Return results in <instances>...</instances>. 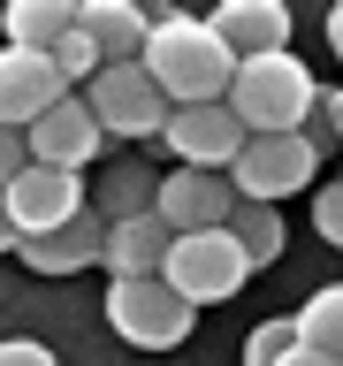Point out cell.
I'll return each mask as SVG.
<instances>
[{
    "label": "cell",
    "mask_w": 343,
    "mask_h": 366,
    "mask_svg": "<svg viewBox=\"0 0 343 366\" xmlns=\"http://www.w3.org/2000/svg\"><path fill=\"white\" fill-rule=\"evenodd\" d=\"M145 69L153 84L176 99V107H214L237 84V54L222 46V31L199 16H153V39H145Z\"/></svg>",
    "instance_id": "6da1fadb"
},
{
    "label": "cell",
    "mask_w": 343,
    "mask_h": 366,
    "mask_svg": "<svg viewBox=\"0 0 343 366\" xmlns=\"http://www.w3.org/2000/svg\"><path fill=\"white\" fill-rule=\"evenodd\" d=\"M229 114L244 122L252 137H290L320 114V84L297 54H259V61H237V84H229Z\"/></svg>",
    "instance_id": "7a4b0ae2"
},
{
    "label": "cell",
    "mask_w": 343,
    "mask_h": 366,
    "mask_svg": "<svg viewBox=\"0 0 343 366\" xmlns=\"http://www.w3.org/2000/svg\"><path fill=\"white\" fill-rule=\"evenodd\" d=\"M84 99H91V114H99L107 137H137V145H145V137H168V114H176V99L153 84L145 61H107L84 84Z\"/></svg>",
    "instance_id": "3957f363"
},
{
    "label": "cell",
    "mask_w": 343,
    "mask_h": 366,
    "mask_svg": "<svg viewBox=\"0 0 343 366\" xmlns=\"http://www.w3.org/2000/svg\"><path fill=\"white\" fill-rule=\"evenodd\" d=\"M313 168H320V137L290 130V137H252L237 153V168H229V183H237L244 206H282V199H297L313 183Z\"/></svg>",
    "instance_id": "277c9868"
},
{
    "label": "cell",
    "mask_w": 343,
    "mask_h": 366,
    "mask_svg": "<svg viewBox=\"0 0 343 366\" xmlns=\"http://www.w3.org/2000/svg\"><path fill=\"white\" fill-rule=\"evenodd\" d=\"M244 244H237V229H199V237H176V252H168V290L183 297V305H222V297L244 290Z\"/></svg>",
    "instance_id": "5b68a950"
},
{
    "label": "cell",
    "mask_w": 343,
    "mask_h": 366,
    "mask_svg": "<svg viewBox=\"0 0 343 366\" xmlns=\"http://www.w3.org/2000/svg\"><path fill=\"white\" fill-rule=\"evenodd\" d=\"M107 320H114V336L130 351H176L191 336L199 305H183L168 290V274H153V282H107Z\"/></svg>",
    "instance_id": "8992f818"
},
{
    "label": "cell",
    "mask_w": 343,
    "mask_h": 366,
    "mask_svg": "<svg viewBox=\"0 0 343 366\" xmlns=\"http://www.w3.org/2000/svg\"><path fill=\"white\" fill-rule=\"evenodd\" d=\"M8 222H16V244H31V237H54V229H69V222H84L91 206H84V176H69V168H23L8 191Z\"/></svg>",
    "instance_id": "52a82bcc"
},
{
    "label": "cell",
    "mask_w": 343,
    "mask_h": 366,
    "mask_svg": "<svg viewBox=\"0 0 343 366\" xmlns=\"http://www.w3.org/2000/svg\"><path fill=\"white\" fill-rule=\"evenodd\" d=\"M244 145H252V130L229 114V99H214V107H176V114H168V153H176V168L229 176Z\"/></svg>",
    "instance_id": "ba28073f"
},
{
    "label": "cell",
    "mask_w": 343,
    "mask_h": 366,
    "mask_svg": "<svg viewBox=\"0 0 343 366\" xmlns=\"http://www.w3.org/2000/svg\"><path fill=\"white\" fill-rule=\"evenodd\" d=\"M237 183L229 176H206V168H176V176H160V199H153V214L176 237H199V229H229L237 222Z\"/></svg>",
    "instance_id": "9c48e42d"
},
{
    "label": "cell",
    "mask_w": 343,
    "mask_h": 366,
    "mask_svg": "<svg viewBox=\"0 0 343 366\" xmlns=\"http://www.w3.org/2000/svg\"><path fill=\"white\" fill-rule=\"evenodd\" d=\"M61 99H69V76L54 69V54L0 46V122H8V130H31V122L54 114Z\"/></svg>",
    "instance_id": "30bf717a"
},
{
    "label": "cell",
    "mask_w": 343,
    "mask_h": 366,
    "mask_svg": "<svg viewBox=\"0 0 343 366\" xmlns=\"http://www.w3.org/2000/svg\"><path fill=\"white\" fill-rule=\"evenodd\" d=\"M99 145H107V130H99V114H91L84 92H69L54 114L31 122V160H39V168H69V176H84L91 160H99Z\"/></svg>",
    "instance_id": "8fae6325"
},
{
    "label": "cell",
    "mask_w": 343,
    "mask_h": 366,
    "mask_svg": "<svg viewBox=\"0 0 343 366\" xmlns=\"http://www.w3.org/2000/svg\"><path fill=\"white\" fill-rule=\"evenodd\" d=\"M214 31L237 61H259V54H290V8L282 0H222L214 8Z\"/></svg>",
    "instance_id": "7c38bea8"
},
{
    "label": "cell",
    "mask_w": 343,
    "mask_h": 366,
    "mask_svg": "<svg viewBox=\"0 0 343 366\" xmlns=\"http://www.w3.org/2000/svg\"><path fill=\"white\" fill-rule=\"evenodd\" d=\"M168 252H176V229L160 222V214L107 222V267H114V282H153V274H168Z\"/></svg>",
    "instance_id": "4fadbf2b"
},
{
    "label": "cell",
    "mask_w": 343,
    "mask_h": 366,
    "mask_svg": "<svg viewBox=\"0 0 343 366\" xmlns=\"http://www.w3.org/2000/svg\"><path fill=\"white\" fill-rule=\"evenodd\" d=\"M23 252V267L31 274H76V267H107V222L99 214H84V222H69L54 229V237H31Z\"/></svg>",
    "instance_id": "5bb4252c"
},
{
    "label": "cell",
    "mask_w": 343,
    "mask_h": 366,
    "mask_svg": "<svg viewBox=\"0 0 343 366\" xmlns=\"http://www.w3.org/2000/svg\"><path fill=\"white\" fill-rule=\"evenodd\" d=\"M76 31H84L107 61H145L153 16H145V8H130V0H84V8H76Z\"/></svg>",
    "instance_id": "9a60e30c"
},
{
    "label": "cell",
    "mask_w": 343,
    "mask_h": 366,
    "mask_svg": "<svg viewBox=\"0 0 343 366\" xmlns=\"http://www.w3.org/2000/svg\"><path fill=\"white\" fill-rule=\"evenodd\" d=\"M0 31H8V46L54 54V46L76 31V8H69V0H8V8H0Z\"/></svg>",
    "instance_id": "2e32d148"
},
{
    "label": "cell",
    "mask_w": 343,
    "mask_h": 366,
    "mask_svg": "<svg viewBox=\"0 0 343 366\" xmlns=\"http://www.w3.org/2000/svg\"><path fill=\"white\" fill-rule=\"evenodd\" d=\"M290 320H297V343H305V351H328V359H343V282L313 290Z\"/></svg>",
    "instance_id": "e0dca14e"
},
{
    "label": "cell",
    "mask_w": 343,
    "mask_h": 366,
    "mask_svg": "<svg viewBox=\"0 0 343 366\" xmlns=\"http://www.w3.org/2000/svg\"><path fill=\"white\" fill-rule=\"evenodd\" d=\"M237 244H244V259L252 267H274V259H282V214H274V206H237Z\"/></svg>",
    "instance_id": "ac0fdd59"
},
{
    "label": "cell",
    "mask_w": 343,
    "mask_h": 366,
    "mask_svg": "<svg viewBox=\"0 0 343 366\" xmlns=\"http://www.w3.org/2000/svg\"><path fill=\"white\" fill-rule=\"evenodd\" d=\"M160 183L145 176V168H122V176L107 183V206H99V222H137V214H153Z\"/></svg>",
    "instance_id": "d6986e66"
},
{
    "label": "cell",
    "mask_w": 343,
    "mask_h": 366,
    "mask_svg": "<svg viewBox=\"0 0 343 366\" xmlns=\"http://www.w3.org/2000/svg\"><path fill=\"white\" fill-rule=\"evenodd\" d=\"M54 69H61V76H69V92H84L91 76H99V69H107V54H99V46L84 39V31H69V39L54 46Z\"/></svg>",
    "instance_id": "ffe728a7"
},
{
    "label": "cell",
    "mask_w": 343,
    "mask_h": 366,
    "mask_svg": "<svg viewBox=\"0 0 343 366\" xmlns=\"http://www.w3.org/2000/svg\"><path fill=\"white\" fill-rule=\"evenodd\" d=\"M297 351V320H259L244 336V366H282Z\"/></svg>",
    "instance_id": "44dd1931"
},
{
    "label": "cell",
    "mask_w": 343,
    "mask_h": 366,
    "mask_svg": "<svg viewBox=\"0 0 343 366\" xmlns=\"http://www.w3.org/2000/svg\"><path fill=\"white\" fill-rule=\"evenodd\" d=\"M313 229L328 237V244L343 252V183H328V191H313Z\"/></svg>",
    "instance_id": "7402d4cb"
},
{
    "label": "cell",
    "mask_w": 343,
    "mask_h": 366,
    "mask_svg": "<svg viewBox=\"0 0 343 366\" xmlns=\"http://www.w3.org/2000/svg\"><path fill=\"white\" fill-rule=\"evenodd\" d=\"M23 168H31V130H8V122H0V191H8Z\"/></svg>",
    "instance_id": "603a6c76"
},
{
    "label": "cell",
    "mask_w": 343,
    "mask_h": 366,
    "mask_svg": "<svg viewBox=\"0 0 343 366\" xmlns=\"http://www.w3.org/2000/svg\"><path fill=\"white\" fill-rule=\"evenodd\" d=\"M0 366H61V359H54L46 343H31V336H8L0 343Z\"/></svg>",
    "instance_id": "cb8c5ba5"
},
{
    "label": "cell",
    "mask_w": 343,
    "mask_h": 366,
    "mask_svg": "<svg viewBox=\"0 0 343 366\" xmlns=\"http://www.w3.org/2000/svg\"><path fill=\"white\" fill-rule=\"evenodd\" d=\"M320 122H328V137H343V84L320 99Z\"/></svg>",
    "instance_id": "d4e9b609"
},
{
    "label": "cell",
    "mask_w": 343,
    "mask_h": 366,
    "mask_svg": "<svg viewBox=\"0 0 343 366\" xmlns=\"http://www.w3.org/2000/svg\"><path fill=\"white\" fill-rule=\"evenodd\" d=\"M328 54H336V61H343V0H336V8H328Z\"/></svg>",
    "instance_id": "484cf974"
},
{
    "label": "cell",
    "mask_w": 343,
    "mask_h": 366,
    "mask_svg": "<svg viewBox=\"0 0 343 366\" xmlns=\"http://www.w3.org/2000/svg\"><path fill=\"white\" fill-rule=\"evenodd\" d=\"M282 366H343V359H328V351H305V343H297V351H290Z\"/></svg>",
    "instance_id": "4316f807"
},
{
    "label": "cell",
    "mask_w": 343,
    "mask_h": 366,
    "mask_svg": "<svg viewBox=\"0 0 343 366\" xmlns=\"http://www.w3.org/2000/svg\"><path fill=\"white\" fill-rule=\"evenodd\" d=\"M0 252H16V222H8V199H0Z\"/></svg>",
    "instance_id": "83f0119b"
}]
</instances>
